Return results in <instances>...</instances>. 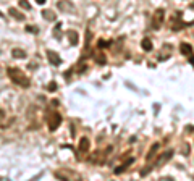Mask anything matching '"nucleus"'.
<instances>
[{
    "instance_id": "nucleus-1",
    "label": "nucleus",
    "mask_w": 194,
    "mask_h": 181,
    "mask_svg": "<svg viewBox=\"0 0 194 181\" xmlns=\"http://www.w3.org/2000/svg\"><path fill=\"white\" fill-rule=\"evenodd\" d=\"M8 76L15 84H18V86H21V87H29L31 86L29 78L21 70H18V68H8Z\"/></svg>"
},
{
    "instance_id": "nucleus-2",
    "label": "nucleus",
    "mask_w": 194,
    "mask_h": 181,
    "mask_svg": "<svg viewBox=\"0 0 194 181\" xmlns=\"http://www.w3.org/2000/svg\"><path fill=\"white\" fill-rule=\"evenodd\" d=\"M60 125H62V115L58 112H54L47 116V126H49L50 131H55Z\"/></svg>"
},
{
    "instance_id": "nucleus-3",
    "label": "nucleus",
    "mask_w": 194,
    "mask_h": 181,
    "mask_svg": "<svg viewBox=\"0 0 194 181\" xmlns=\"http://www.w3.org/2000/svg\"><path fill=\"white\" fill-rule=\"evenodd\" d=\"M163 20H165V10L163 8H159L154 12V16H152V29H160L162 23H163Z\"/></svg>"
},
{
    "instance_id": "nucleus-4",
    "label": "nucleus",
    "mask_w": 194,
    "mask_h": 181,
    "mask_svg": "<svg viewBox=\"0 0 194 181\" xmlns=\"http://www.w3.org/2000/svg\"><path fill=\"white\" fill-rule=\"evenodd\" d=\"M57 7H58V10L63 12V13H76V7H74L71 2H68V0H58Z\"/></svg>"
},
{
    "instance_id": "nucleus-5",
    "label": "nucleus",
    "mask_w": 194,
    "mask_h": 181,
    "mask_svg": "<svg viewBox=\"0 0 194 181\" xmlns=\"http://www.w3.org/2000/svg\"><path fill=\"white\" fill-rule=\"evenodd\" d=\"M172 157H173V150H167V152L160 154V155H159V159L155 160V167H160V165L167 163Z\"/></svg>"
},
{
    "instance_id": "nucleus-6",
    "label": "nucleus",
    "mask_w": 194,
    "mask_h": 181,
    "mask_svg": "<svg viewBox=\"0 0 194 181\" xmlns=\"http://www.w3.org/2000/svg\"><path fill=\"white\" fill-rule=\"evenodd\" d=\"M46 55H47V58H49V63H52L54 66H58L60 63H62V58L58 57V54L54 52V50H47Z\"/></svg>"
},
{
    "instance_id": "nucleus-7",
    "label": "nucleus",
    "mask_w": 194,
    "mask_h": 181,
    "mask_svg": "<svg viewBox=\"0 0 194 181\" xmlns=\"http://www.w3.org/2000/svg\"><path fill=\"white\" fill-rule=\"evenodd\" d=\"M176 18H178V20L176 21L173 20V24H172V29H173V31H180V29H183V28H186V26H188L186 23L180 21V18H181V13H180V12L176 13Z\"/></svg>"
},
{
    "instance_id": "nucleus-8",
    "label": "nucleus",
    "mask_w": 194,
    "mask_h": 181,
    "mask_svg": "<svg viewBox=\"0 0 194 181\" xmlns=\"http://www.w3.org/2000/svg\"><path fill=\"white\" fill-rule=\"evenodd\" d=\"M180 52H181L183 55H193V45L191 44H186V42H183L181 45H180Z\"/></svg>"
},
{
    "instance_id": "nucleus-9",
    "label": "nucleus",
    "mask_w": 194,
    "mask_h": 181,
    "mask_svg": "<svg viewBox=\"0 0 194 181\" xmlns=\"http://www.w3.org/2000/svg\"><path fill=\"white\" fill-rule=\"evenodd\" d=\"M8 13H10V16H13L15 20H18V21H25V20H26L25 15H23L21 12H18L16 8H10V10H8Z\"/></svg>"
},
{
    "instance_id": "nucleus-10",
    "label": "nucleus",
    "mask_w": 194,
    "mask_h": 181,
    "mask_svg": "<svg viewBox=\"0 0 194 181\" xmlns=\"http://www.w3.org/2000/svg\"><path fill=\"white\" fill-rule=\"evenodd\" d=\"M141 47H142V50H146V52H150V50L154 49V45H152V41H150L149 37H144V39L141 41Z\"/></svg>"
},
{
    "instance_id": "nucleus-11",
    "label": "nucleus",
    "mask_w": 194,
    "mask_h": 181,
    "mask_svg": "<svg viewBox=\"0 0 194 181\" xmlns=\"http://www.w3.org/2000/svg\"><path fill=\"white\" fill-rule=\"evenodd\" d=\"M68 39H70V44L71 45H78L79 44V36H78V33L76 31H68Z\"/></svg>"
},
{
    "instance_id": "nucleus-12",
    "label": "nucleus",
    "mask_w": 194,
    "mask_h": 181,
    "mask_svg": "<svg viewBox=\"0 0 194 181\" xmlns=\"http://www.w3.org/2000/svg\"><path fill=\"white\" fill-rule=\"evenodd\" d=\"M89 147H91L89 139H87V137H81V141H79V150H81V152H87Z\"/></svg>"
},
{
    "instance_id": "nucleus-13",
    "label": "nucleus",
    "mask_w": 194,
    "mask_h": 181,
    "mask_svg": "<svg viewBox=\"0 0 194 181\" xmlns=\"http://www.w3.org/2000/svg\"><path fill=\"white\" fill-rule=\"evenodd\" d=\"M42 16H44V20H47V21L57 20V15H55V12H52V10H44V12H42Z\"/></svg>"
},
{
    "instance_id": "nucleus-14",
    "label": "nucleus",
    "mask_w": 194,
    "mask_h": 181,
    "mask_svg": "<svg viewBox=\"0 0 194 181\" xmlns=\"http://www.w3.org/2000/svg\"><path fill=\"white\" fill-rule=\"evenodd\" d=\"M133 162H134V159H128V160L125 162L123 165H120L118 168H115V171H113V173H115V175H120V173H123L125 170H126V167H128V165H131Z\"/></svg>"
},
{
    "instance_id": "nucleus-15",
    "label": "nucleus",
    "mask_w": 194,
    "mask_h": 181,
    "mask_svg": "<svg viewBox=\"0 0 194 181\" xmlns=\"http://www.w3.org/2000/svg\"><path fill=\"white\" fill-rule=\"evenodd\" d=\"M12 55L13 58H26L28 55H26V52L23 49H13L12 50Z\"/></svg>"
},
{
    "instance_id": "nucleus-16",
    "label": "nucleus",
    "mask_w": 194,
    "mask_h": 181,
    "mask_svg": "<svg viewBox=\"0 0 194 181\" xmlns=\"http://www.w3.org/2000/svg\"><path fill=\"white\" fill-rule=\"evenodd\" d=\"M159 147H160V144H159V142H155V144L152 146V149L149 150V154L146 155V159H147V160H152L154 157H155V152H157V149H159Z\"/></svg>"
},
{
    "instance_id": "nucleus-17",
    "label": "nucleus",
    "mask_w": 194,
    "mask_h": 181,
    "mask_svg": "<svg viewBox=\"0 0 194 181\" xmlns=\"http://www.w3.org/2000/svg\"><path fill=\"white\" fill-rule=\"evenodd\" d=\"M95 60L99 62V65H105V63H107V58H105V55H103L102 52H97V55H95Z\"/></svg>"
},
{
    "instance_id": "nucleus-18",
    "label": "nucleus",
    "mask_w": 194,
    "mask_h": 181,
    "mask_svg": "<svg viewBox=\"0 0 194 181\" xmlns=\"http://www.w3.org/2000/svg\"><path fill=\"white\" fill-rule=\"evenodd\" d=\"M57 89H58V86H57L55 81H50L49 84H47V90H49V92H55Z\"/></svg>"
},
{
    "instance_id": "nucleus-19",
    "label": "nucleus",
    "mask_w": 194,
    "mask_h": 181,
    "mask_svg": "<svg viewBox=\"0 0 194 181\" xmlns=\"http://www.w3.org/2000/svg\"><path fill=\"white\" fill-rule=\"evenodd\" d=\"M20 7L23 10H31V3H29L28 0H20Z\"/></svg>"
},
{
    "instance_id": "nucleus-20",
    "label": "nucleus",
    "mask_w": 194,
    "mask_h": 181,
    "mask_svg": "<svg viewBox=\"0 0 194 181\" xmlns=\"http://www.w3.org/2000/svg\"><path fill=\"white\" fill-rule=\"evenodd\" d=\"M99 44V47L100 49H105V47H110V42H107V41H99L97 42Z\"/></svg>"
},
{
    "instance_id": "nucleus-21",
    "label": "nucleus",
    "mask_w": 194,
    "mask_h": 181,
    "mask_svg": "<svg viewBox=\"0 0 194 181\" xmlns=\"http://www.w3.org/2000/svg\"><path fill=\"white\" fill-rule=\"evenodd\" d=\"M150 170H152V168H150V167H147V168H144V170H142V171H141V176H146V175H147V173L150 171Z\"/></svg>"
},
{
    "instance_id": "nucleus-22",
    "label": "nucleus",
    "mask_w": 194,
    "mask_h": 181,
    "mask_svg": "<svg viewBox=\"0 0 194 181\" xmlns=\"http://www.w3.org/2000/svg\"><path fill=\"white\" fill-rule=\"evenodd\" d=\"M26 31H28V33H37V28H31V26H26Z\"/></svg>"
},
{
    "instance_id": "nucleus-23",
    "label": "nucleus",
    "mask_w": 194,
    "mask_h": 181,
    "mask_svg": "<svg viewBox=\"0 0 194 181\" xmlns=\"http://www.w3.org/2000/svg\"><path fill=\"white\" fill-rule=\"evenodd\" d=\"M58 103H60V102H58V100H57V99H54V100H52V105H54V107H57Z\"/></svg>"
},
{
    "instance_id": "nucleus-24",
    "label": "nucleus",
    "mask_w": 194,
    "mask_h": 181,
    "mask_svg": "<svg viewBox=\"0 0 194 181\" xmlns=\"http://www.w3.org/2000/svg\"><path fill=\"white\" fill-rule=\"evenodd\" d=\"M36 2H37L39 5H44V3H46V0H36Z\"/></svg>"
},
{
    "instance_id": "nucleus-25",
    "label": "nucleus",
    "mask_w": 194,
    "mask_h": 181,
    "mask_svg": "<svg viewBox=\"0 0 194 181\" xmlns=\"http://www.w3.org/2000/svg\"><path fill=\"white\" fill-rule=\"evenodd\" d=\"M0 18H3V13H2V12H0Z\"/></svg>"
}]
</instances>
